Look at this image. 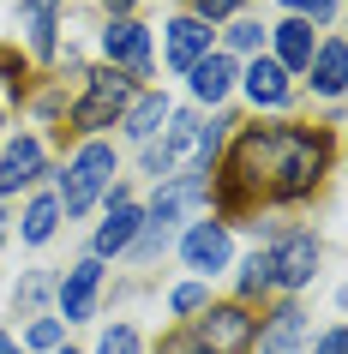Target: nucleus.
<instances>
[{
  "instance_id": "c756f323",
  "label": "nucleus",
  "mask_w": 348,
  "mask_h": 354,
  "mask_svg": "<svg viewBox=\"0 0 348 354\" xmlns=\"http://www.w3.org/2000/svg\"><path fill=\"white\" fill-rule=\"evenodd\" d=\"M312 354H342V330H336V324H330V330L318 336V348H312Z\"/></svg>"
},
{
  "instance_id": "f704fd0d",
  "label": "nucleus",
  "mask_w": 348,
  "mask_h": 354,
  "mask_svg": "<svg viewBox=\"0 0 348 354\" xmlns=\"http://www.w3.org/2000/svg\"><path fill=\"white\" fill-rule=\"evenodd\" d=\"M0 120H6V109H0Z\"/></svg>"
},
{
  "instance_id": "ddd939ff",
  "label": "nucleus",
  "mask_w": 348,
  "mask_h": 354,
  "mask_svg": "<svg viewBox=\"0 0 348 354\" xmlns=\"http://www.w3.org/2000/svg\"><path fill=\"white\" fill-rule=\"evenodd\" d=\"M19 19H24V42L37 60H55L60 55V0H19Z\"/></svg>"
},
{
  "instance_id": "39448f33",
  "label": "nucleus",
  "mask_w": 348,
  "mask_h": 354,
  "mask_svg": "<svg viewBox=\"0 0 348 354\" xmlns=\"http://www.w3.org/2000/svg\"><path fill=\"white\" fill-rule=\"evenodd\" d=\"M318 259H324V241L318 234H306V228H294V234H282V241L271 246V277L276 288H306L312 277H318Z\"/></svg>"
},
{
  "instance_id": "4be33fe9",
  "label": "nucleus",
  "mask_w": 348,
  "mask_h": 354,
  "mask_svg": "<svg viewBox=\"0 0 348 354\" xmlns=\"http://www.w3.org/2000/svg\"><path fill=\"white\" fill-rule=\"evenodd\" d=\"M60 336H66V324H60V318H30V330H24L19 348H42V354H55V348H60Z\"/></svg>"
},
{
  "instance_id": "cd10ccee",
  "label": "nucleus",
  "mask_w": 348,
  "mask_h": 354,
  "mask_svg": "<svg viewBox=\"0 0 348 354\" xmlns=\"http://www.w3.org/2000/svg\"><path fill=\"white\" fill-rule=\"evenodd\" d=\"M42 295H48V277L37 270V277H24V288H19V306H37Z\"/></svg>"
},
{
  "instance_id": "7ed1b4c3",
  "label": "nucleus",
  "mask_w": 348,
  "mask_h": 354,
  "mask_svg": "<svg viewBox=\"0 0 348 354\" xmlns=\"http://www.w3.org/2000/svg\"><path fill=\"white\" fill-rule=\"evenodd\" d=\"M132 96H138V84H132L127 73L91 66V73H84V91L66 102V120H73V132H102V127H114V120L127 114Z\"/></svg>"
},
{
  "instance_id": "dca6fc26",
  "label": "nucleus",
  "mask_w": 348,
  "mask_h": 354,
  "mask_svg": "<svg viewBox=\"0 0 348 354\" xmlns=\"http://www.w3.org/2000/svg\"><path fill=\"white\" fill-rule=\"evenodd\" d=\"M186 78H192V102H228V91H235L240 66H235L228 55H222V48H210V55H204Z\"/></svg>"
},
{
  "instance_id": "7c9ffc66",
  "label": "nucleus",
  "mask_w": 348,
  "mask_h": 354,
  "mask_svg": "<svg viewBox=\"0 0 348 354\" xmlns=\"http://www.w3.org/2000/svg\"><path fill=\"white\" fill-rule=\"evenodd\" d=\"M102 6H109V19H132V6H138V0H102Z\"/></svg>"
},
{
  "instance_id": "f257e3e1",
  "label": "nucleus",
  "mask_w": 348,
  "mask_h": 354,
  "mask_svg": "<svg viewBox=\"0 0 348 354\" xmlns=\"http://www.w3.org/2000/svg\"><path fill=\"white\" fill-rule=\"evenodd\" d=\"M336 168V132L330 127H294V120H258L240 127L217 156L210 205L217 223L246 216L253 205H300L330 180Z\"/></svg>"
},
{
  "instance_id": "2f4dec72",
  "label": "nucleus",
  "mask_w": 348,
  "mask_h": 354,
  "mask_svg": "<svg viewBox=\"0 0 348 354\" xmlns=\"http://www.w3.org/2000/svg\"><path fill=\"white\" fill-rule=\"evenodd\" d=\"M0 354H24V348H19V336H6V330H0Z\"/></svg>"
},
{
  "instance_id": "c85d7f7f",
  "label": "nucleus",
  "mask_w": 348,
  "mask_h": 354,
  "mask_svg": "<svg viewBox=\"0 0 348 354\" xmlns=\"http://www.w3.org/2000/svg\"><path fill=\"white\" fill-rule=\"evenodd\" d=\"M156 354H199V342H192L186 330H174V336H163V342H156Z\"/></svg>"
},
{
  "instance_id": "6ab92c4d",
  "label": "nucleus",
  "mask_w": 348,
  "mask_h": 354,
  "mask_svg": "<svg viewBox=\"0 0 348 354\" xmlns=\"http://www.w3.org/2000/svg\"><path fill=\"white\" fill-rule=\"evenodd\" d=\"M55 228H60V198H55V192H42V198H30V210H24L19 234H24L30 246H42V241H55Z\"/></svg>"
},
{
  "instance_id": "423d86ee",
  "label": "nucleus",
  "mask_w": 348,
  "mask_h": 354,
  "mask_svg": "<svg viewBox=\"0 0 348 354\" xmlns=\"http://www.w3.org/2000/svg\"><path fill=\"white\" fill-rule=\"evenodd\" d=\"M138 223H145V205H138L127 187H109V216H102V228L91 234V259L132 252V241H138Z\"/></svg>"
},
{
  "instance_id": "6e6552de",
  "label": "nucleus",
  "mask_w": 348,
  "mask_h": 354,
  "mask_svg": "<svg viewBox=\"0 0 348 354\" xmlns=\"http://www.w3.org/2000/svg\"><path fill=\"white\" fill-rule=\"evenodd\" d=\"M102 60L127 78H150V30L138 19H109L102 30Z\"/></svg>"
},
{
  "instance_id": "393cba45",
  "label": "nucleus",
  "mask_w": 348,
  "mask_h": 354,
  "mask_svg": "<svg viewBox=\"0 0 348 354\" xmlns=\"http://www.w3.org/2000/svg\"><path fill=\"white\" fill-rule=\"evenodd\" d=\"M282 6H289V19H306V24H330L342 0H282Z\"/></svg>"
},
{
  "instance_id": "f03ea898",
  "label": "nucleus",
  "mask_w": 348,
  "mask_h": 354,
  "mask_svg": "<svg viewBox=\"0 0 348 354\" xmlns=\"http://www.w3.org/2000/svg\"><path fill=\"white\" fill-rule=\"evenodd\" d=\"M114 145H102V138H84V145L73 150V162H66V174H60V216H84V210L102 198V192L114 187Z\"/></svg>"
},
{
  "instance_id": "a878e982",
  "label": "nucleus",
  "mask_w": 348,
  "mask_h": 354,
  "mask_svg": "<svg viewBox=\"0 0 348 354\" xmlns=\"http://www.w3.org/2000/svg\"><path fill=\"white\" fill-rule=\"evenodd\" d=\"M240 6H246V0H186V12H192V19H204V24H217V19H235Z\"/></svg>"
},
{
  "instance_id": "1a4fd4ad",
  "label": "nucleus",
  "mask_w": 348,
  "mask_h": 354,
  "mask_svg": "<svg viewBox=\"0 0 348 354\" xmlns=\"http://www.w3.org/2000/svg\"><path fill=\"white\" fill-rule=\"evenodd\" d=\"M204 55H210V24L192 19V12H174V19L163 24V60H168V73H192Z\"/></svg>"
},
{
  "instance_id": "9d476101",
  "label": "nucleus",
  "mask_w": 348,
  "mask_h": 354,
  "mask_svg": "<svg viewBox=\"0 0 348 354\" xmlns=\"http://www.w3.org/2000/svg\"><path fill=\"white\" fill-rule=\"evenodd\" d=\"M96 295H102V259H78L60 277V324H84L96 313Z\"/></svg>"
},
{
  "instance_id": "5701e85b",
  "label": "nucleus",
  "mask_w": 348,
  "mask_h": 354,
  "mask_svg": "<svg viewBox=\"0 0 348 354\" xmlns=\"http://www.w3.org/2000/svg\"><path fill=\"white\" fill-rule=\"evenodd\" d=\"M96 354H145V336L132 330V324H109L102 342H96Z\"/></svg>"
},
{
  "instance_id": "f3484780",
  "label": "nucleus",
  "mask_w": 348,
  "mask_h": 354,
  "mask_svg": "<svg viewBox=\"0 0 348 354\" xmlns=\"http://www.w3.org/2000/svg\"><path fill=\"white\" fill-rule=\"evenodd\" d=\"M306 336V313L300 306H276L271 318H258V354H294Z\"/></svg>"
},
{
  "instance_id": "b1692460",
  "label": "nucleus",
  "mask_w": 348,
  "mask_h": 354,
  "mask_svg": "<svg viewBox=\"0 0 348 354\" xmlns=\"http://www.w3.org/2000/svg\"><path fill=\"white\" fill-rule=\"evenodd\" d=\"M204 306H210V288H204V282H181V288L168 295V313H181V318L204 313Z\"/></svg>"
},
{
  "instance_id": "2eb2a0df",
  "label": "nucleus",
  "mask_w": 348,
  "mask_h": 354,
  "mask_svg": "<svg viewBox=\"0 0 348 354\" xmlns=\"http://www.w3.org/2000/svg\"><path fill=\"white\" fill-rule=\"evenodd\" d=\"M168 114H174V102H168L163 91H138V96L127 102V114H120V127H127L132 145H150V138L168 127Z\"/></svg>"
},
{
  "instance_id": "473e14b6",
  "label": "nucleus",
  "mask_w": 348,
  "mask_h": 354,
  "mask_svg": "<svg viewBox=\"0 0 348 354\" xmlns=\"http://www.w3.org/2000/svg\"><path fill=\"white\" fill-rule=\"evenodd\" d=\"M0 246H6V216H0Z\"/></svg>"
},
{
  "instance_id": "9b49d317",
  "label": "nucleus",
  "mask_w": 348,
  "mask_h": 354,
  "mask_svg": "<svg viewBox=\"0 0 348 354\" xmlns=\"http://www.w3.org/2000/svg\"><path fill=\"white\" fill-rule=\"evenodd\" d=\"M42 138H30V132H19V138H6V150H0V198H12L19 187H37L42 180Z\"/></svg>"
},
{
  "instance_id": "aec40b11",
  "label": "nucleus",
  "mask_w": 348,
  "mask_h": 354,
  "mask_svg": "<svg viewBox=\"0 0 348 354\" xmlns=\"http://www.w3.org/2000/svg\"><path fill=\"white\" fill-rule=\"evenodd\" d=\"M264 37H271V30H264L258 19H235L228 30H222V42H228L222 55H228V60H235V55H258V48H264Z\"/></svg>"
},
{
  "instance_id": "412c9836",
  "label": "nucleus",
  "mask_w": 348,
  "mask_h": 354,
  "mask_svg": "<svg viewBox=\"0 0 348 354\" xmlns=\"http://www.w3.org/2000/svg\"><path fill=\"white\" fill-rule=\"evenodd\" d=\"M276 277H271V246L264 252H253V259L240 264V300H253V295H271Z\"/></svg>"
},
{
  "instance_id": "4468645a",
  "label": "nucleus",
  "mask_w": 348,
  "mask_h": 354,
  "mask_svg": "<svg viewBox=\"0 0 348 354\" xmlns=\"http://www.w3.org/2000/svg\"><path fill=\"white\" fill-rule=\"evenodd\" d=\"M271 42H276V66H282V73H306L312 55H318V30H312L306 19H282L271 30Z\"/></svg>"
},
{
  "instance_id": "f8f14e48",
  "label": "nucleus",
  "mask_w": 348,
  "mask_h": 354,
  "mask_svg": "<svg viewBox=\"0 0 348 354\" xmlns=\"http://www.w3.org/2000/svg\"><path fill=\"white\" fill-rule=\"evenodd\" d=\"M235 84H240V91H246V102H253V109H282V102H289V96H294L289 73H282L276 60H264V55H258L253 66H246V73L235 78Z\"/></svg>"
},
{
  "instance_id": "72a5a7b5",
  "label": "nucleus",
  "mask_w": 348,
  "mask_h": 354,
  "mask_svg": "<svg viewBox=\"0 0 348 354\" xmlns=\"http://www.w3.org/2000/svg\"><path fill=\"white\" fill-rule=\"evenodd\" d=\"M55 354H78V348H66V342H60V348H55Z\"/></svg>"
},
{
  "instance_id": "0eeeda50",
  "label": "nucleus",
  "mask_w": 348,
  "mask_h": 354,
  "mask_svg": "<svg viewBox=\"0 0 348 354\" xmlns=\"http://www.w3.org/2000/svg\"><path fill=\"white\" fill-rule=\"evenodd\" d=\"M181 259H186V270H199V282H204V277H217V270H228V259H235L228 223H217V216L192 223V228L181 234Z\"/></svg>"
},
{
  "instance_id": "20e7f679",
  "label": "nucleus",
  "mask_w": 348,
  "mask_h": 354,
  "mask_svg": "<svg viewBox=\"0 0 348 354\" xmlns=\"http://www.w3.org/2000/svg\"><path fill=\"white\" fill-rule=\"evenodd\" d=\"M186 336L199 342V354H253L258 348V318L246 313V300H222V306H204Z\"/></svg>"
},
{
  "instance_id": "bb28decb",
  "label": "nucleus",
  "mask_w": 348,
  "mask_h": 354,
  "mask_svg": "<svg viewBox=\"0 0 348 354\" xmlns=\"http://www.w3.org/2000/svg\"><path fill=\"white\" fill-rule=\"evenodd\" d=\"M0 78L12 96H24V60H12V48H0Z\"/></svg>"
},
{
  "instance_id": "a211bd4d",
  "label": "nucleus",
  "mask_w": 348,
  "mask_h": 354,
  "mask_svg": "<svg viewBox=\"0 0 348 354\" xmlns=\"http://www.w3.org/2000/svg\"><path fill=\"white\" fill-rule=\"evenodd\" d=\"M342 66H348V48H342V37H330V42H318V55H312V66H306V84L318 96H330V102H336V96H342Z\"/></svg>"
}]
</instances>
